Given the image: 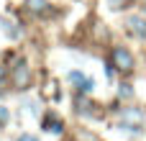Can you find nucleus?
<instances>
[{
    "instance_id": "nucleus-6",
    "label": "nucleus",
    "mask_w": 146,
    "mask_h": 141,
    "mask_svg": "<svg viewBox=\"0 0 146 141\" xmlns=\"http://www.w3.org/2000/svg\"><path fill=\"white\" fill-rule=\"evenodd\" d=\"M44 126H46L49 131H54V134H59V131H62V123H59L54 116H46V118H44Z\"/></svg>"
},
{
    "instance_id": "nucleus-2",
    "label": "nucleus",
    "mask_w": 146,
    "mask_h": 141,
    "mask_svg": "<svg viewBox=\"0 0 146 141\" xmlns=\"http://www.w3.org/2000/svg\"><path fill=\"white\" fill-rule=\"evenodd\" d=\"M13 82H15L18 90H26V87L31 85V69H28L26 62H18V64H15V69H13Z\"/></svg>"
},
{
    "instance_id": "nucleus-7",
    "label": "nucleus",
    "mask_w": 146,
    "mask_h": 141,
    "mask_svg": "<svg viewBox=\"0 0 146 141\" xmlns=\"http://www.w3.org/2000/svg\"><path fill=\"white\" fill-rule=\"evenodd\" d=\"M0 26H3V31H5V33H8L10 39H18V31L13 28V23H10L8 18H0Z\"/></svg>"
},
{
    "instance_id": "nucleus-11",
    "label": "nucleus",
    "mask_w": 146,
    "mask_h": 141,
    "mask_svg": "<svg viewBox=\"0 0 146 141\" xmlns=\"http://www.w3.org/2000/svg\"><path fill=\"white\" fill-rule=\"evenodd\" d=\"M18 141H38V139H36V136H28V134H23Z\"/></svg>"
},
{
    "instance_id": "nucleus-12",
    "label": "nucleus",
    "mask_w": 146,
    "mask_h": 141,
    "mask_svg": "<svg viewBox=\"0 0 146 141\" xmlns=\"http://www.w3.org/2000/svg\"><path fill=\"white\" fill-rule=\"evenodd\" d=\"M0 121H8V110L5 108H0Z\"/></svg>"
},
{
    "instance_id": "nucleus-1",
    "label": "nucleus",
    "mask_w": 146,
    "mask_h": 141,
    "mask_svg": "<svg viewBox=\"0 0 146 141\" xmlns=\"http://www.w3.org/2000/svg\"><path fill=\"white\" fill-rule=\"evenodd\" d=\"M113 64H115L121 72H131V69H133V57H131V51L123 49V46H115V49H113Z\"/></svg>"
},
{
    "instance_id": "nucleus-4",
    "label": "nucleus",
    "mask_w": 146,
    "mask_h": 141,
    "mask_svg": "<svg viewBox=\"0 0 146 141\" xmlns=\"http://www.w3.org/2000/svg\"><path fill=\"white\" fill-rule=\"evenodd\" d=\"M69 80H72V82H77V85H80V90H82V92H90V90H92V87H95V82H92V80H90V77H85V74H82V72H69Z\"/></svg>"
},
{
    "instance_id": "nucleus-8",
    "label": "nucleus",
    "mask_w": 146,
    "mask_h": 141,
    "mask_svg": "<svg viewBox=\"0 0 146 141\" xmlns=\"http://www.w3.org/2000/svg\"><path fill=\"white\" fill-rule=\"evenodd\" d=\"M123 118H131V121H144V113L141 110H123Z\"/></svg>"
},
{
    "instance_id": "nucleus-13",
    "label": "nucleus",
    "mask_w": 146,
    "mask_h": 141,
    "mask_svg": "<svg viewBox=\"0 0 146 141\" xmlns=\"http://www.w3.org/2000/svg\"><path fill=\"white\" fill-rule=\"evenodd\" d=\"M144 10H146V0H144Z\"/></svg>"
},
{
    "instance_id": "nucleus-3",
    "label": "nucleus",
    "mask_w": 146,
    "mask_h": 141,
    "mask_svg": "<svg viewBox=\"0 0 146 141\" xmlns=\"http://www.w3.org/2000/svg\"><path fill=\"white\" fill-rule=\"evenodd\" d=\"M126 26H128V31H131L136 39H146V21L141 15H128V18H126Z\"/></svg>"
},
{
    "instance_id": "nucleus-10",
    "label": "nucleus",
    "mask_w": 146,
    "mask_h": 141,
    "mask_svg": "<svg viewBox=\"0 0 146 141\" xmlns=\"http://www.w3.org/2000/svg\"><path fill=\"white\" fill-rule=\"evenodd\" d=\"M126 3H128V0H108V5H110L113 10H118V8H126Z\"/></svg>"
},
{
    "instance_id": "nucleus-9",
    "label": "nucleus",
    "mask_w": 146,
    "mask_h": 141,
    "mask_svg": "<svg viewBox=\"0 0 146 141\" xmlns=\"http://www.w3.org/2000/svg\"><path fill=\"white\" fill-rule=\"evenodd\" d=\"M118 92H121V98H131V95H133L131 85H121V90H118Z\"/></svg>"
},
{
    "instance_id": "nucleus-5",
    "label": "nucleus",
    "mask_w": 146,
    "mask_h": 141,
    "mask_svg": "<svg viewBox=\"0 0 146 141\" xmlns=\"http://www.w3.org/2000/svg\"><path fill=\"white\" fill-rule=\"evenodd\" d=\"M26 5H28V10H33V13H44L46 10V0H26Z\"/></svg>"
}]
</instances>
